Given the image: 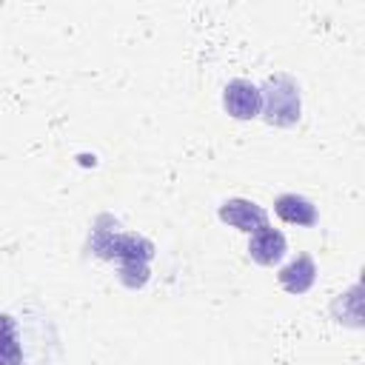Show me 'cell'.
I'll list each match as a JSON object with an SVG mask.
<instances>
[{"mask_svg": "<svg viewBox=\"0 0 365 365\" xmlns=\"http://www.w3.org/2000/svg\"><path fill=\"white\" fill-rule=\"evenodd\" d=\"M151 242H145L143 237L137 234H97L94 237V251L100 257H117L123 265H120V277L123 282L128 279V274H140V279L145 282L148 279V271H145V259L151 257V251H137V248H148Z\"/></svg>", "mask_w": 365, "mask_h": 365, "instance_id": "2", "label": "cell"}, {"mask_svg": "<svg viewBox=\"0 0 365 365\" xmlns=\"http://www.w3.org/2000/svg\"><path fill=\"white\" fill-rule=\"evenodd\" d=\"M279 285L288 291V294H305L311 285H314V279H317V265H314V259L308 257V254H299L297 259H291L288 265H282L279 268Z\"/></svg>", "mask_w": 365, "mask_h": 365, "instance_id": "6", "label": "cell"}, {"mask_svg": "<svg viewBox=\"0 0 365 365\" xmlns=\"http://www.w3.org/2000/svg\"><path fill=\"white\" fill-rule=\"evenodd\" d=\"M262 97V117L271 125H294L299 120L302 103H299V86L288 74H274L259 88Z\"/></svg>", "mask_w": 365, "mask_h": 365, "instance_id": "1", "label": "cell"}, {"mask_svg": "<svg viewBox=\"0 0 365 365\" xmlns=\"http://www.w3.org/2000/svg\"><path fill=\"white\" fill-rule=\"evenodd\" d=\"M274 211L288 225H314L317 222V205L299 194H279L274 202Z\"/></svg>", "mask_w": 365, "mask_h": 365, "instance_id": "7", "label": "cell"}, {"mask_svg": "<svg viewBox=\"0 0 365 365\" xmlns=\"http://www.w3.org/2000/svg\"><path fill=\"white\" fill-rule=\"evenodd\" d=\"M285 251H288V242H285V234H282V231L265 225V228H259V231L251 234L248 254H251L254 262H259V265H274V262H279V259L285 257Z\"/></svg>", "mask_w": 365, "mask_h": 365, "instance_id": "5", "label": "cell"}, {"mask_svg": "<svg viewBox=\"0 0 365 365\" xmlns=\"http://www.w3.org/2000/svg\"><path fill=\"white\" fill-rule=\"evenodd\" d=\"M220 220L228 222L231 228H240L245 234H254L259 228L268 225V214L262 205H257L254 200H245V197H231L220 205Z\"/></svg>", "mask_w": 365, "mask_h": 365, "instance_id": "4", "label": "cell"}, {"mask_svg": "<svg viewBox=\"0 0 365 365\" xmlns=\"http://www.w3.org/2000/svg\"><path fill=\"white\" fill-rule=\"evenodd\" d=\"M222 108L234 117V120H254L262 111V97H259V86H254L245 77H234L225 83L222 88Z\"/></svg>", "mask_w": 365, "mask_h": 365, "instance_id": "3", "label": "cell"}, {"mask_svg": "<svg viewBox=\"0 0 365 365\" xmlns=\"http://www.w3.org/2000/svg\"><path fill=\"white\" fill-rule=\"evenodd\" d=\"M0 365H23V348L17 342V322L0 314Z\"/></svg>", "mask_w": 365, "mask_h": 365, "instance_id": "8", "label": "cell"}]
</instances>
